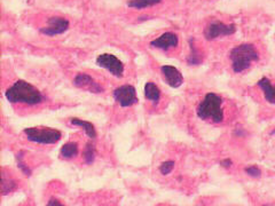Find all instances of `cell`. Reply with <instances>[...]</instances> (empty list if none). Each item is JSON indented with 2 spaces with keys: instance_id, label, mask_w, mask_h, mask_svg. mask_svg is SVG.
Masks as SVG:
<instances>
[{
  "instance_id": "obj_18",
  "label": "cell",
  "mask_w": 275,
  "mask_h": 206,
  "mask_svg": "<svg viewBox=\"0 0 275 206\" xmlns=\"http://www.w3.org/2000/svg\"><path fill=\"white\" fill-rule=\"evenodd\" d=\"M202 57H201V54L200 52L197 51L195 45H191V55H189L188 57V63L189 64H198L201 62Z\"/></svg>"
},
{
  "instance_id": "obj_19",
  "label": "cell",
  "mask_w": 275,
  "mask_h": 206,
  "mask_svg": "<svg viewBox=\"0 0 275 206\" xmlns=\"http://www.w3.org/2000/svg\"><path fill=\"white\" fill-rule=\"evenodd\" d=\"M16 188V183L15 181L11 180V179H8L6 180L5 177H3V183H2V189H3V194L7 195L8 192H12Z\"/></svg>"
},
{
  "instance_id": "obj_15",
  "label": "cell",
  "mask_w": 275,
  "mask_h": 206,
  "mask_svg": "<svg viewBox=\"0 0 275 206\" xmlns=\"http://www.w3.org/2000/svg\"><path fill=\"white\" fill-rule=\"evenodd\" d=\"M77 155H78V145L76 142L66 143V145L61 148V156L63 158L66 159L74 158Z\"/></svg>"
},
{
  "instance_id": "obj_10",
  "label": "cell",
  "mask_w": 275,
  "mask_h": 206,
  "mask_svg": "<svg viewBox=\"0 0 275 206\" xmlns=\"http://www.w3.org/2000/svg\"><path fill=\"white\" fill-rule=\"evenodd\" d=\"M74 84L75 86L83 89H87V91L91 93H101L103 91V88L100 85H99L91 76H88L86 74H79L76 76Z\"/></svg>"
},
{
  "instance_id": "obj_13",
  "label": "cell",
  "mask_w": 275,
  "mask_h": 206,
  "mask_svg": "<svg viewBox=\"0 0 275 206\" xmlns=\"http://www.w3.org/2000/svg\"><path fill=\"white\" fill-rule=\"evenodd\" d=\"M145 95L148 100L151 101L154 105H157L161 98V91L154 83H147L145 86Z\"/></svg>"
},
{
  "instance_id": "obj_17",
  "label": "cell",
  "mask_w": 275,
  "mask_h": 206,
  "mask_svg": "<svg viewBox=\"0 0 275 206\" xmlns=\"http://www.w3.org/2000/svg\"><path fill=\"white\" fill-rule=\"evenodd\" d=\"M84 158L86 164H92L96 159V147L92 143H87L84 151Z\"/></svg>"
},
{
  "instance_id": "obj_14",
  "label": "cell",
  "mask_w": 275,
  "mask_h": 206,
  "mask_svg": "<svg viewBox=\"0 0 275 206\" xmlns=\"http://www.w3.org/2000/svg\"><path fill=\"white\" fill-rule=\"evenodd\" d=\"M70 123L75 125V126L82 127L85 131V133L87 134L88 138H91V139L97 138V131L92 125V123L86 122V120H83V119H78V118H73L70 120Z\"/></svg>"
},
{
  "instance_id": "obj_21",
  "label": "cell",
  "mask_w": 275,
  "mask_h": 206,
  "mask_svg": "<svg viewBox=\"0 0 275 206\" xmlns=\"http://www.w3.org/2000/svg\"><path fill=\"white\" fill-rule=\"evenodd\" d=\"M174 168V162H165L161 165L160 171L162 174H164V176H168L171 172H172V169Z\"/></svg>"
},
{
  "instance_id": "obj_24",
  "label": "cell",
  "mask_w": 275,
  "mask_h": 206,
  "mask_svg": "<svg viewBox=\"0 0 275 206\" xmlns=\"http://www.w3.org/2000/svg\"><path fill=\"white\" fill-rule=\"evenodd\" d=\"M47 205H49V206H52V205H57V206H61L62 204H61L60 201H58V200H56V199H51V200H49L48 203H47Z\"/></svg>"
},
{
  "instance_id": "obj_23",
  "label": "cell",
  "mask_w": 275,
  "mask_h": 206,
  "mask_svg": "<svg viewBox=\"0 0 275 206\" xmlns=\"http://www.w3.org/2000/svg\"><path fill=\"white\" fill-rule=\"evenodd\" d=\"M220 164H222L223 166H225V167H229L232 165V160L224 159V160H222V162H220Z\"/></svg>"
},
{
  "instance_id": "obj_9",
  "label": "cell",
  "mask_w": 275,
  "mask_h": 206,
  "mask_svg": "<svg viewBox=\"0 0 275 206\" xmlns=\"http://www.w3.org/2000/svg\"><path fill=\"white\" fill-rule=\"evenodd\" d=\"M162 76H163V79L165 83L169 85V86L177 88L180 87L184 83V77L180 71L174 68L172 65H163L161 68Z\"/></svg>"
},
{
  "instance_id": "obj_4",
  "label": "cell",
  "mask_w": 275,
  "mask_h": 206,
  "mask_svg": "<svg viewBox=\"0 0 275 206\" xmlns=\"http://www.w3.org/2000/svg\"><path fill=\"white\" fill-rule=\"evenodd\" d=\"M24 134L29 141L40 145H54L62 138L60 131L48 127H29L24 129Z\"/></svg>"
},
{
  "instance_id": "obj_16",
  "label": "cell",
  "mask_w": 275,
  "mask_h": 206,
  "mask_svg": "<svg viewBox=\"0 0 275 206\" xmlns=\"http://www.w3.org/2000/svg\"><path fill=\"white\" fill-rule=\"evenodd\" d=\"M162 0H129L128 6L131 8H137V10H142L150 6L157 5Z\"/></svg>"
},
{
  "instance_id": "obj_22",
  "label": "cell",
  "mask_w": 275,
  "mask_h": 206,
  "mask_svg": "<svg viewBox=\"0 0 275 206\" xmlns=\"http://www.w3.org/2000/svg\"><path fill=\"white\" fill-rule=\"evenodd\" d=\"M246 173L249 174L250 177H254V178H259L261 176V171L257 166L247 167L246 168Z\"/></svg>"
},
{
  "instance_id": "obj_3",
  "label": "cell",
  "mask_w": 275,
  "mask_h": 206,
  "mask_svg": "<svg viewBox=\"0 0 275 206\" xmlns=\"http://www.w3.org/2000/svg\"><path fill=\"white\" fill-rule=\"evenodd\" d=\"M229 57L232 60L233 70L240 74L248 68H250L252 62L259 59V55L254 45L242 44L240 46H236L232 49Z\"/></svg>"
},
{
  "instance_id": "obj_8",
  "label": "cell",
  "mask_w": 275,
  "mask_h": 206,
  "mask_svg": "<svg viewBox=\"0 0 275 206\" xmlns=\"http://www.w3.org/2000/svg\"><path fill=\"white\" fill-rule=\"evenodd\" d=\"M69 29V21L65 17H51L48 20V24L45 28L40 29V32L46 36L62 35Z\"/></svg>"
},
{
  "instance_id": "obj_11",
  "label": "cell",
  "mask_w": 275,
  "mask_h": 206,
  "mask_svg": "<svg viewBox=\"0 0 275 206\" xmlns=\"http://www.w3.org/2000/svg\"><path fill=\"white\" fill-rule=\"evenodd\" d=\"M152 47L168 51L170 48H173L178 45V37L172 32H165L155 40L150 43Z\"/></svg>"
},
{
  "instance_id": "obj_7",
  "label": "cell",
  "mask_w": 275,
  "mask_h": 206,
  "mask_svg": "<svg viewBox=\"0 0 275 206\" xmlns=\"http://www.w3.org/2000/svg\"><path fill=\"white\" fill-rule=\"evenodd\" d=\"M236 31L234 24H225L223 22H212V23L206 26L204 31V36L208 40H213L218 37L224 36H231Z\"/></svg>"
},
{
  "instance_id": "obj_2",
  "label": "cell",
  "mask_w": 275,
  "mask_h": 206,
  "mask_svg": "<svg viewBox=\"0 0 275 206\" xmlns=\"http://www.w3.org/2000/svg\"><path fill=\"white\" fill-rule=\"evenodd\" d=\"M197 116L201 119L222 123L224 120L223 100L215 93H208L197 108Z\"/></svg>"
},
{
  "instance_id": "obj_6",
  "label": "cell",
  "mask_w": 275,
  "mask_h": 206,
  "mask_svg": "<svg viewBox=\"0 0 275 206\" xmlns=\"http://www.w3.org/2000/svg\"><path fill=\"white\" fill-rule=\"evenodd\" d=\"M114 97L123 108L132 107L135 103H138L137 92H135V88L131 86V85H123V86L116 88L114 91Z\"/></svg>"
},
{
  "instance_id": "obj_20",
  "label": "cell",
  "mask_w": 275,
  "mask_h": 206,
  "mask_svg": "<svg viewBox=\"0 0 275 206\" xmlns=\"http://www.w3.org/2000/svg\"><path fill=\"white\" fill-rule=\"evenodd\" d=\"M23 154L24 152L23 151H20L19 154H17L16 156V158H17V166H19L21 168V171L23 172L25 176H31V171H30V168L28 167V165H25V163L23 162Z\"/></svg>"
},
{
  "instance_id": "obj_1",
  "label": "cell",
  "mask_w": 275,
  "mask_h": 206,
  "mask_svg": "<svg viewBox=\"0 0 275 206\" xmlns=\"http://www.w3.org/2000/svg\"><path fill=\"white\" fill-rule=\"evenodd\" d=\"M5 96L12 103H24V105L34 106L43 102L42 93L24 80H17L14 83L13 86L7 89Z\"/></svg>"
},
{
  "instance_id": "obj_12",
  "label": "cell",
  "mask_w": 275,
  "mask_h": 206,
  "mask_svg": "<svg viewBox=\"0 0 275 206\" xmlns=\"http://www.w3.org/2000/svg\"><path fill=\"white\" fill-rule=\"evenodd\" d=\"M258 86L263 89L266 101L269 103H275V86L270 84L267 78H261L258 82Z\"/></svg>"
},
{
  "instance_id": "obj_5",
  "label": "cell",
  "mask_w": 275,
  "mask_h": 206,
  "mask_svg": "<svg viewBox=\"0 0 275 206\" xmlns=\"http://www.w3.org/2000/svg\"><path fill=\"white\" fill-rule=\"evenodd\" d=\"M97 64L101 68L107 69L117 78H121L124 76V64L115 55L108 54V53L99 55L97 59Z\"/></svg>"
}]
</instances>
